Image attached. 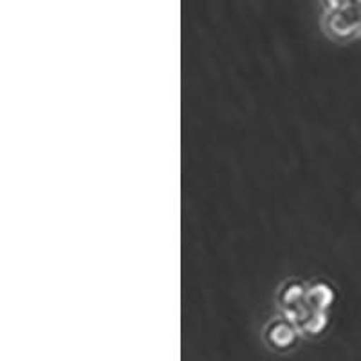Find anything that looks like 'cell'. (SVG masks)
I'll use <instances>...</instances> for the list:
<instances>
[{"instance_id": "cell-1", "label": "cell", "mask_w": 361, "mask_h": 361, "mask_svg": "<svg viewBox=\"0 0 361 361\" xmlns=\"http://www.w3.org/2000/svg\"><path fill=\"white\" fill-rule=\"evenodd\" d=\"M300 331L286 318L273 320L266 327V341L271 349L289 350L298 340Z\"/></svg>"}, {"instance_id": "cell-3", "label": "cell", "mask_w": 361, "mask_h": 361, "mask_svg": "<svg viewBox=\"0 0 361 361\" xmlns=\"http://www.w3.org/2000/svg\"><path fill=\"white\" fill-rule=\"evenodd\" d=\"M305 291H307V289H305L300 282H289L288 286L282 289V295H280L282 312L288 311V309L296 307L298 304H302L305 298Z\"/></svg>"}, {"instance_id": "cell-2", "label": "cell", "mask_w": 361, "mask_h": 361, "mask_svg": "<svg viewBox=\"0 0 361 361\" xmlns=\"http://www.w3.org/2000/svg\"><path fill=\"white\" fill-rule=\"evenodd\" d=\"M304 302L312 314L314 312H329V309H331V305L334 302L333 288L325 282L312 283L311 288L305 291Z\"/></svg>"}]
</instances>
